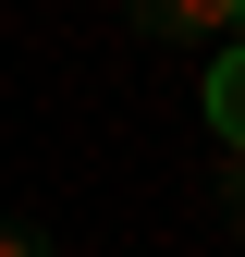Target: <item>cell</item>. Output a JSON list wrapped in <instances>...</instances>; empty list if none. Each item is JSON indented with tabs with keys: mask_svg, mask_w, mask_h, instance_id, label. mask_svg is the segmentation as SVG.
<instances>
[{
	"mask_svg": "<svg viewBox=\"0 0 245 257\" xmlns=\"http://www.w3.org/2000/svg\"><path fill=\"white\" fill-rule=\"evenodd\" d=\"M147 37H233V0H122Z\"/></svg>",
	"mask_w": 245,
	"mask_h": 257,
	"instance_id": "6da1fadb",
	"label": "cell"
},
{
	"mask_svg": "<svg viewBox=\"0 0 245 257\" xmlns=\"http://www.w3.org/2000/svg\"><path fill=\"white\" fill-rule=\"evenodd\" d=\"M0 257H49V233L37 220H0Z\"/></svg>",
	"mask_w": 245,
	"mask_h": 257,
	"instance_id": "3957f363",
	"label": "cell"
},
{
	"mask_svg": "<svg viewBox=\"0 0 245 257\" xmlns=\"http://www.w3.org/2000/svg\"><path fill=\"white\" fill-rule=\"evenodd\" d=\"M221 196H233V208H245V147H221Z\"/></svg>",
	"mask_w": 245,
	"mask_h": 257,
	"instance_id": "277c9868",
	"label": "cell"
},
{
	"mask_svg": "<svg viewBox=\"0 0 245 257\" xmlns=\"http://www.w3.org/2000/svg\"><path fill=\"white\" fill-rule=\"evenodd\" d=\"M233 37H245V0H233Z\"/></svg>",
	"mask_w": 245,
	"mask_h": 257,
	"instance_id": "5b68a950",
	"label": "cell"
},
{
	"mask_svg": "<svg viewBox=\"0 0 245 257\" xmlns=\"http://www.w3.org/2000/svg\"><path fill=\"white\" fill-rule=\"evenodd\" d=\"M208 135H221V147H245V49H221V61H208Z\"/></svg>",
	"mask_w": 245,
	"mask_h": 257,
	"instance_id": "7a4b0ae2",
	"label": "cell"
}]
</instances>
